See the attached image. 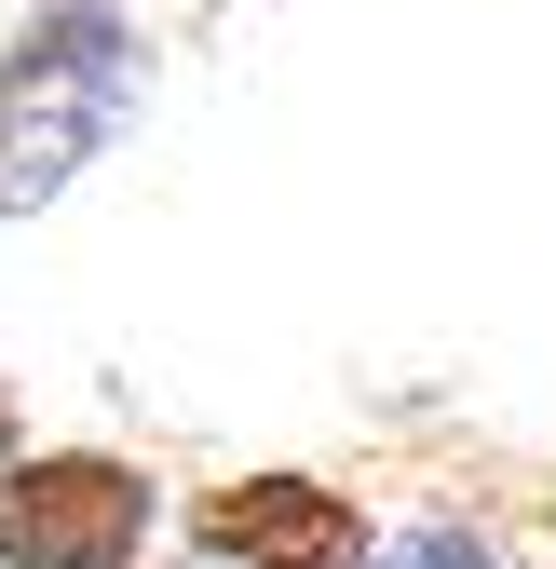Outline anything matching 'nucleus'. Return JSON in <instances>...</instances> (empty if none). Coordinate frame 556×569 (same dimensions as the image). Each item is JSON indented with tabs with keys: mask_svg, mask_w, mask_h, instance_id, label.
I'll return each mask as SVG.
<instances>
[{
	"mask_svg": "<svg viewBox=\"0 0 556 569\" xmlns=\"http://www.w3.org/2000/svg\"><path fill=\"white\" fill-rule=\"evenodd\" d=\"M367 569H516V556H503L489 529H461V516H421V529H394Z\"/></svg>",
	"mask_w": 556,
	"mask_h": 569,
	"instance_id": "obj_4",
	"label": "nucleus"
},
{
	"mask_svg": "<svg viewBox=\"0 0 556 569\" xmlns=\"http://www.w3.org/2000/svg\"><path fill=\"white\" fill-rule=\"evenodd\" d=\"M190 542L218 569H354V556H380L367 516H354V488H326V475H231V488H203Z\"/></svg>",
	"mask_w": 556,
	"mask_h": 569,
	"instance_id": "obj_3",
	"label": "nucleus"
},
{
	"mask_svg": "<svg viewBox=\"0 0 556 569\" xmlns=\"http://www.w3.org/2000/svg\"><path fill=\"white\" fill-rule=\"evenodd\" d=\"M136 109V28L122 0H41L0 41V218L54 203L109 150V122Z\"/></svg>",
	"mask_w": 556,
	"mask_h": 569,
	"instance_id": "obj_1",
	"label": "nucleus"
},
{
	"mask_svg": "<svg viewBox=\"0 0 556 569\" xmlns=\"http://www.w3.org/2000/svg\"><path fill=\"white\" fill-rule=\"evenodd\" d=\"M14 461H28V448H14V393H0V475H14Z\"/></svg>",
	"mask_w": 556,
	"mask_h": 569,
	"instance_id": "obj_5",
	"label": "nucleus"
},
{
	"mask_svg": "<svg viewBox=\"0 0 556 569\" xmlns=\"http://www.w3.org/2000/svg\"><path fill=\"white\" fill-rule=\"evenodd\" d=\"M150 475L109 448H28L0 475V569H136L150 556Z\"/></svg>",
	"mask_w": 556,
	"mask_h": 569,
	"instance_id": "obj_2",
	"label": "nucleus"
}]
</instances>
